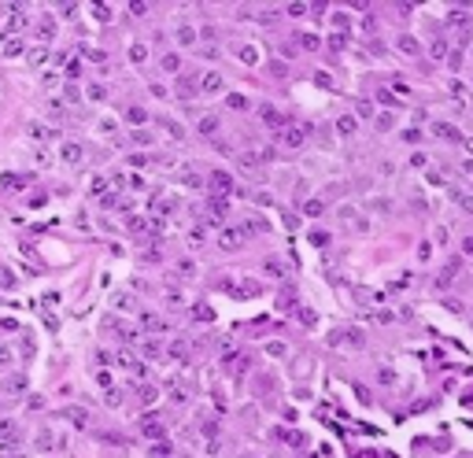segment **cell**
Listing matches in <instances>:
<instances>
[{
    "label": "cell",
    "instance_id": "obj_25",
    "mask_svg": "<svg viewBox=\"0 0 473 458\" xmlns=\"http://www.w3.org/2000/svg\"><path fill=\"white\" fill-rule=\"evenodd\" d=\"M226 107L244 111V107H248V96H240V92H230V96H226Z\"/></svg>",
    "mask_w": 473,
    "mask_h": 458
},
{
    "label": "cell",
    "instance_id": "obj_8",
    "mask_svg": "<svg viewBox=\"0 0 473 458\" xmlns=\"http://www.w3.org/2000/svg\"><path fill=\"white\" fill-rule=\"evenodd\" d=\"M207 185H211L214 192H222V196H226V192H233V174H226V170H214Z\"/></svg>",
    "mask_w": 473,
    "mask_h": 458
},
{
    "label": "cell",
    "instance_id": "obj_49",
    "mask_svg": "<svg viewBox=\"0 0 473 458\" xmlns=\"http://www.w3.org/2000/svg\"><path fill=\"white\" fill-rule=\"evenodd\" d=\"M458 207L466 211V214H473V196H458Z\"/></svg>",
    "mask_w": 473,
    "mask_h": 458
},
{
    "label": "cell",
    "instance_id": "obj_44",
    "mask_svg": "<svg viewBox=\"0 0 473 458\" xmlns=\"http://www.w3.org/2000/svg\"><path fill=\"white\" fill-rule=\"evenodd\" d=\"M285 11H288L292 18H300V15H307V4H288V7H285Z\"/></svg>",
    "mask_w": 473,
    "mask_h": 458
},
{
    "label": "cell",
    "instance_id": "obj_51",
    "mask_svg": "<svg viewBox=\"0 0 473 458\" xmlns=\"http://www.w3.org/2000/svg\"><path fill=\"white\" fill-rule=\"evenodd\" d=\"M377 129H392V115H377Z\"/></svg>",
    "mask_w": 473,
    "mask_h": 458
},
{
    "label": "cell",
    "instance_id": "obj_24",
    "mask_svg": "<svg viewBox=\"0 0 473 458\" xmlns=\"http://www.w3.org/2000/svg\"><path fill=\"white\" fill-rule=\"evenodd\" d=\"M104 403L108 407H122V388H115V385L104 388Z\"/></svg>",
    "mask_w": 473,
    "mask_h": 458
},
{
    "label": "cell",
    "instance_id": "obj_48",
    "mask_svg": "<svg viewBox=\"0 0 473 458\" xmlns=\"http://www.w3.org/2000/svg\"><path fill=\"white\" fill-rule=\"evenodd\" d=\"M37 33H41V37H44V41H48V37L56 33V30H52V18H44V22H41V30H37Z\"/></svg>",
    "mask_w": 473,
    "mask_h": 458
},
{
    "label": "cell",
    "instance_id": "obj_37",
    "mask_svg": "<svg viewBox=\"0 0 473 458\" xmlns=\"http://www.w3.org/2000/svg\"><path fill=\"white\" fill-rule=\"evenodd\" d=\"M281 440H285L288 447H304V436L300 433H281Z\"/></svg>",
    "mask_w": 473,
    "mask_h": 458
},
{
    "label": "cell",
    "instance_id": "obj_10",
    "mask_svg": "<svg viewBox=\"0 0 473 458\" xmlns=\"http://www.w3.org/2000/svg\"><path fill=\"white\" fill-rule=\"evenodd\" d=\"M396 48H400L403 55H422L418 37H410V33H400V37H396Z\"/></svg>",
    "mask_w": 473,
    "mask_h": 458
},
{
    "label": "cell",
    "instance_id": "obj_47",
    "mask_svg": "<svg viewBox=\"0 0 473 458\" xmlns=\"http://www.w3.org/2000/svg\"><path fill=\"white\" fill-rule=\"evenodd\" d=\"M204 436H207V440H214V436H218V425H214V422H204Z\"/></svg>",
    "mask_w": 473,
    "mask_h": 458
},
{
    "label": "cell",
    "instance_id": "obj_52",
    "mask_svg": "<svg viewBox=\"0 0 473 458\" xmlns=\"http://www.w3.org/2000/svg\"><path fill=\"white\" fill-rule=\"evenodd\" d=\"M130 373H134V377H144V362H130Z\"/></svg>",
    "mask_w": 473,
    "mask_h": 458
},
{
    "label": "cell",
    "instance_id": "obj_40",
    "mask_svg": "<svg viewBox=\"0 0 473 458\" xmlns=\"http://www.w3.org/2000/svg\"><path fill=\"white\" fill-rule=\"evenodd\" d=\"M178 41H182V44H192V41H196V30H188V26H182V33H178Z\"/></svg>",
    "mask_w": 473,
    "mask_h": 458
},
{
    "label": "cell",
    "instance_id": "obj_20",
    "mask_svg": "<svg viewBox=\"0 0 473 458\" xmlns=\"http://www.w3.org/2000/svg\"><path fill=\"white\" fill-rule=\"evenodd\" d=\"M140 355H144V359H163V344H159V340H148L144 348H140Z\"/></svg>",
    "mask_w": 473,
    "mask_h": 458
},
{
    "label": "cell",
    "instance_id": "obj_1",
    "mask_svg": "<svg viewBox=\"0 0 473 458\" xmlns=\"http://www.w3.org/2000/svg\"><path fill=\"white\" fill-rule=\"evenodd\" d=\"M329 344L340 351H362L366 348V333L358 325H340L336 333H329Z\"/></svg>",
    "mask_w": 473,
    "mask_h": 458
},
{
    "label": "cell",
    "instance_id": "obj_18",
    "mask_svg": "<svg viewBox=\"0 0 473 458\" xmlns=\"http://www.w3.org/2000/svg\"><path fill=\"white\" fill-rule=\"evenodd\" d=\"M130 63H134V67H140V63H148V48H144V44H130Z\"/></svg>",
    "mask_w": 473,
    "mask_h": 458
},
{
    "label": "cell",
    "instance_id": "obj_22",
    "mask_svg": "<svg viewBox=\"0 0 473 458\" xmlns=\"http://www.w3.org/2000/svg\"><path fill=\"white\" fill-rule=\"evenodd\" d=\"M82 155L85 152H82L78 144H63V163H82Z\"/></svg>",
    "mask_w": 473,
    "mask_h": 458
},
{
    "label": "cell",
    "instance_id": "obj_9",
    "mask_svg": "<svg viewBox=\"0 0 473 458\" xmlns=\"http://www.w3.org/2000/svg\"><path fill=\"white\" fill-rule=\"evenodd\" d=\"M218 244L226 248V251H236L244 244V229H222V237H218Z\"/></svg>",
    "mask_w": 473,
    "mask_h": 458
},
{
    "label": "cell",
    "instance_id": "obj_57",
    "mask_svg": "<svg viewBox=\"0 0 473 458\" xmlns=\"http://www.w3.org/2000/svg\"><path fill=\"white\" fill-rule=\"evenodd\" d=\"M466 152H470V155H473V137H470V141H466Z\"/></svg>",
    "mask_w": 473,
    "mask_h": 458
},
{
    "label": "cell",
    "instance_id": "obj_35",
    "mask_svg": "<svg viewBox=\"0 0 473 458\" xmlns=\"http://www.w3.org/2000/svg\"><path fill=\"white\" fill-rule=\"evenodd\" d=\"M310 244L326 248V244H329V233H326V229H314V233H310Z\"/></svg>",
    "mask_w": 473,
    "mask_h": 458
},
{
    "label": "cell",
    "instance_id": "obj_3",
    "mask_svg": "<svg viewBox=\"0 0 473 458\" xmlns=\"http://www.w3.org/2000/svg\"><path fill=\"white\" fill-rule=\"evenodd\" d=\"M137 429H140V433L148 436V440H156V444H163V440H166V429H163V422H159L156 414H140Z\"/></svg>",
    "mask_w": 473,
    "mask_h": 458
},
{
    "label": "cell",
    "instance_id": "obj_7",
    "mask_svg": "<svg viewBox=\"0 0 473 458\" xmlns=\"http://www.w3.org/2000/svg\"><path fill=\"white\" fill-rule=\"evenodd\" d=\"M144 122H148V111L140 107V104H130V107H126V126H130V129H140Z\"/></svg>",
    "mask_w": 473,
    "mask_h": 458
},
{
    "label": "cell",
    "instance_id": "obj_23",
    "mask_svg": "<svg viewBox=\"0 0 473 458\" xmlns=\"http://www.w3.org/2000/svg\"><path fill=\"white\" fill-rule=\"evenodd\" d=\"M152 229V222L144 218V214H134V218H130V233H148Z\"/></svg>",
    "mask_w": 473,
    "mask_h": 458
},
{
    "label": "cell",
    "instance_id": "obj_28",
    "mask_svg": "<svg viewBox=\"0 0 473 458\" xmlns=\"http://www.w3.org/2000/svg\"><path fill=\"white\" fill-rule=\"evenodd\" d=\"M22 52V41H18V37H8L4 41V55H18Z\"/></svg>",
    "mask_w": 473,
    "mask_h": 458
},
{
    "label": "cell",
    "instance_id": "obj_2",
    "mask_svg": "<svg viewBox=\"0 0 473 458\" xmlns=\"http://www.w3.org/2000/svg\"><path fill=\"white\" fill-rule=\"evenodd\" d=\"M307 133H310L307 126H285V129L278 133V141H281V148H288V152H300L304 141H307Z\"/></svg>",
    "mask_w": 473,
    "mask_h": 458
},
{
    "label": "cell",
    "instance_id": "obj_29",
    "mask_svg": "<svg viewBox=\"0 0 473 458\" xmlns=\"http://www.w3.org/2000/svg\"><path fill=\"white\" fill-rule=\"evenodd\" d=\"M211 214L214 218H226V214H230V203L226 200H211Z\"/></svg>",
    "mask_w": 473,
    "mask_h": 458
},
{
    "label": "cell",
    "instance_id": "obj_15",
    "mask_svg": "<svg viewBox=\"0 0 473 458\" xmlns=\"http://www.w3.org/2000/svg\"><path fill=\"white\" fill-rule=\"evenodd\" d=\"M355 129H358L355 115H340V118H336V133H340V137H352Z\"/></svg>",
    "mask_w": 473,
    "mask_h": 458
},
{
    "label": "cell",
    "instance_id": "obj_33",
    "mask_svg": "<svg viewBox=\"0 0 473 458\" xmlns=\"http://www.w3.org/2000/svg\"><path fill=\"white\" fill-rule=\"evenodd\" d=\"M278 307H281V311H292V307H296V292H285V296H278Z\"/></svg>",
    "mask_w": 473,
    "mask_h": 458
},
{
    "label": "cell",
    "instance_id": "obj_27",
    "mask_svg": "<svg viewBox=\"0 0 473 458\" xmlns=\"http://www.w3.org/2000/svg\"><path fill=\"white\" fill-rule=\"evenodd\" d=\"M4 392H12V396H18V392H26V377H12L4 385Z\"/></svg>",
    "mask_w": 473,
    "mask_h": 458
},
{
    "label": "cell",
    "instance_id": "obj_50",
    "mask_svg": "<svg viewBox=\"0 0 473 458\" xmlns=\"http://www.w3.org/2000/svg\"><path fill=\"white\" fill-rule=\"evenodd\" d=\"M300 41H304V48H318V37H314V33H304Z\"/></svg>",
    "mask_w": 473,
    "mask_h": 458
},
{
    "label": "cell",
    "instance_id": "obj_31",
    "mask_svg": "<svg viewBox=\"0 0 473 458\" xmlns=\"http://www.w3.org/2000/svg\"><path fill=\"white\" fill-rule=\"evenodd\" d=\"M304 214H307V218H318V214H322V200H307L304 203Z\"/></svg>",
    "mask_w": 473,
    "mask_h": 458
},
{
    "label": "cell",
    "instance_id": "obj_16",
    "mask_svg": "<svg viewBox=\"0 0 473 458\" xmlns=\"http://www.w3.org/2000/svg\"><path fill=\"white\" fill-rule=\"evenodd\" d=\"M37 447H41V451H52V447H63V444L52 436V429H41V433H37Z\"/></svg>",
    "mask_w": 473,
    "mask_h": 458
},
{
    "label": "cell",
    "instance_id": "obj_41",
    "mask_svg": "<svg viewBox=\"0 0 473 458\" xmlns=\"http://www.w3.org/2000/svg\"><path fill=\"white\" fill-rule=\"evenodd\" d=\"M377 381H381V385H396V373L392 370H377Z\"/></svg>",
    "mask_w": 473,
    "mask_h": 458
},
{
    "label": "cell",
    "instance_id": "obj_42",
    "mask_svg": "<svg viewBox=\"0 0 473 458\" xmlns=\"http://www.w3.org/2000/svg\"><path fill=\"white\" fill-rule=\"evenodd\" d=\"M266 351L274 355V359H281V355H285L288 348H285V344H278V340H274V344H266Z\"/></svg>",
    "mask_w": 473,
    "mask_h": 458
},
{
    "label": "cell",
    "instance_id": "obj_45",
    "mask_svg": "<svg viewBox=\"0 0 473 458\" xmlns=\"http://www.w3.org/2000/svg\"><path fill=\"white\" fill-rule=\"evenodd\" d=\"M104 96H108V89H104V85H89V100H104Z\"/></svg>",
    "mask_w": 473,
    "mask_h": 458
},
{
    "label": "cell",
    "instance_id": "obj_6",
    "mask_svg": "<svg viewBox=\"0 0 473 458\" xmlns=\"http://www.w3.org/2000/svg\"><path fill=\"white\" fill-rule=\"evenodd\" d=\"M222 89H226V81H222L218 70H207L200 78V92H207V96H214V92H222Z\"/></svg>",
    "mask_w": 473,
    "mask_h": 458
},
{
    "label": "cell",
    "instance_id": "obj_34",
    "mask_svg": "<svg viewBox=\"0 0 473 458\" xmlns=\"http://www.w3.org/2000/svg\"><path fill=\"white\" fill-rule=\"evenodd\" d=\"M244 229H248V233H266V222H262V218H248V222H244Z\"/></svg>",
    "mask_w": 473,
    "mask_h": 458
},
{
    "label": "cell",
    "instance_id": "obj_32",
    "mask_svg": "<svg viewBox=\"0 0 473 458\" xmlns=\"http://www.w3.org/2000/svg\"><path fill=\"white\" fill-rule=\"evenodd\" d=\"M266 274H274V277H285V263H278V259H266Z\"/></svg>",
    "mask_w": 473,
    "mask_h": 458
},
{
    "label": "cell",
    "instance_id": "obj_54",
    "mask_svg": "<svg viewBox=\"0 0 473 458\" xmlns=\"http://www.w3.org/2000/svg\"><path fill=\"white\" fill-rule=\"evenodd\" d=\"M448 63H451V70H458V67H462V52H451Z\"/></svg>",
    "mask_w": 473,
    "mask_h": 458
},
{
    "label": "cell",
    "instance_id": "obj_19",
    "mask_svg": "<svg viewBox=\"0 0 473 458\" xmlns=\"http://www.w3.org/2000/svg\"><path fill=\"white\" fill-rule=\"evenodd\" d=\"M159 67H163V70H170V74H174V70H182V55H178V52H166L163 59H159Z\"/></svg>",
    "mask_w": 473,
    "mask_h": 458
},
{
    "label": "cell",
    "instance_id": "obj_38",
    "mask_svg": "<svg viewBox=\"0 0 473 458\" xmlns=\"http://www.w3.org/2000/svg\"><path fill=\"white\" fill-rule=\"evenodd\" d=\"M192 318H200V322H211V307H192Z\"/></svg>",
    "mask_w": 473,
    "mask_h": 458
},
{
    "label": "cell",
    "instance_id": "obj_56",
    "mask_svg": "<svg viewBox=\"0 0 473 458\" xmlns=\"http://www.w3.org/2000/svg\"><path fill=\"white\" fill-rule=\"evenodd\" d=\"M4 362H12V351H8V348H0V366H4Z\"/></svg>",
    "mask_w": 473,
    "mask_h": 458
},
{
    "label": "cell",
    "instance_id": "obj_39",
    "mask_svg": "<svg viewBox=\"0 0 473 458\" xmlns=\"http://www.w3.org/2000/svg\"><path fill=\"white\" fill-rule=\"evenodd\" d=\"M296 318H300L304 325H314V311H307V307H300V311H296Z\"/></svg>",
    "mask_w": 473,
    "mask_h": 458
},
{
    "label": "cell",
    "instance_id": "obj_46",
    "mask_svg": "<svg viewBox=\"0 0 473 458\" xmlns=\"http://www.w3.org/2000/svg\"><path fill=\"white\" fill-rule=\"evenodd\" d=\"M0 329H4V333H18V322H12V318H0Z\"/></svg>",
    "mask_w": 473,
    "mask_h": 458
},
{
    "label": "cell",
    "instance_id": "obj_11",
    "mask_svg": "<svg viewBox=\"0 0 473 458\" xmlns=\"http://www.w3.org/2000/svg\"><path fill=\"white\" fill-rule=\"evenodd\" d=\"M63 418H67L74 429H89V414H85L82 407H67V410H63Z\"/></svg>",
    "mask_w": 473,
    "mask_h": 458
},
{
    "label": "cell",
    "instance_id": "obj_53",
    "mask_svg": "<svg viewBox=\"0 0 473 458\" xmlns=\"http://www.w3.org/2000/svg\"><path fill=\"white\" fill-rule=\"evenodd\" d=\"M134 141H137V144H148V141H152V137H148L144 129H134Z\"/></svg>",
    "mask_w": 473,
    "mask_h": 458
},
{
    "label": "cell",
    "instance_id": "obj_26",
    "mask_svg": "<svg viewBox=\"0 0 473 458\" xmlns=\"http://www.w3.org/2000/svg\"><path fill=\"white\" fill-rule=\"evenodd\" d=\"M144 329H148V333H166V325L159 322L156 314H144Z\"/></svg>",
    "mask_w": 473,
    "mask_h": 458
},
{
    "label": "cell",
    "instance_id": "obj_13",
    "mask_svg": "<svg viewBox=\"0 0 473 458\" xmlns=\"http://www.w3.org/2000/svg\"><path fill=\"white\" fill-rule=\"evenodd\" d=\"M458 266H462V255H458V259H451V263H448V266H444V270H440V277H436V285H440V288H448V285H451V277H455V274H458Z\"/></svg>",
    "mask_w": 473,
    "mask_h": 458
},
{
    "label": "cell",
    "instance_id": "obj_30",
    "mask_svg": "<svg viewBox=\"0 0 473 458\" xmlns=\"http://www.w3.org/2000/svg\"><path fill=\"white\" fill-rule=\"evenodd\" d=\"M100 444H111V447H122V444H126V436H118V433H100Z\"/></svg>",
    "mask_w": 473,
    "mask_h": 458
},
{
    "label": "cell",
    "instance_id": "obj_14",
    "mask_svg": "<svg viewBox=\"0 0 473 458\" xmlns=\"http://www.w3.org/2000/svg\"><path fill=\"white\" fill-rule=\"evenodd\" d=\"M236 55H240V63H248V67L259 63V48H255V44H236Z\"/></svg>",
    "mask_w": 473,
    "mask_h": 458
},
{
    "label": "cell",
    "instance_id": "obj_21",
    "mask_svg": "<svg viewBox=\"0 0 473 458\" xmlns=\"http://www.w3.org/2000/svg\"><path fill=\"white\" fill-rule=\"evenodd\" d=\"M196 89H200V81H196V78H182V81H178V92H182V96H196Z\"/></svg>",
    "mask_w": 473,
    "mask_h": 458
},
{
    "label": "cell",
    "instance_id": "obj_43",
    "mask_svg": "<svg viewBox=\"0 0 473 458\" xmlns=\"http://www.w3.org/2000/svg\"><path fill=\"white\" fill-rule=\"evenodd\" d=\"M333 26H340V30H348V26H352V18H348L344 11H336V15H333Z\"/></svg>",
    "mask_w": 473,
    "mask_h": 458
},
{
    "label": "cell",
    "instance_id": "obj_12",
    "mask_svg": "<svg viewBox=\"0 0 473 458\" xmlns=\"http://www.w3.org/2000/svg\"><path fill=\"white\" fill-rule=\"evenodd\" d=\"M163 396V392H159L156 385H137V403H144V407H152L156 399Z\"/></svg>",
    "mask_w": 473,
    "mask_h": 458
},
{
    "label": "cell",
    "instance_id": "obj_17",
    "mask_svg": "<svg viewBox=\"0 0 473 458\" xmlns=\"http://www.w3.org/2000/svg\"><path fill=\"white\" fill-rule=\"evenodd\" d=\"M218 122H222L218 115H204V118H200V133H204V137H214V133H218Z\"/></svg>",
    "mask_w": 473,
    "mask_h": 458
},
{
    "label": "cell",
    "instance_id": "obj_5",
    "mask_svg": "<svg viewBox=\"0 0 473 458\" xmlns=\"http://www.w3.org/2000/svg\"><path fill=\"white\" fill-rule=\"evenodd\" d=\"M259 115H262V122H266L270 129H278V133H281V129H285V126H288V118H285V115H281V111H278V107H270V104H262V107H259Z\"/></svg>",
    "mask_w": 473,
    "mask_h": 458
},
{
    "label": "cell",
    "instance_id": "obj_4",
    "mask_svg": "<svg viewBox=\"0 0 473 458\" xmlns=\"http://www.w3.org/2000/svg\"><path fill=\"white\" fill-rule=\"evenodd\" d=\"M429 133L436 137V141H451V144H458L462 141V133H458V126H451V122H444V118H436V122H429Z\"/></svg>",
    "mask_w": 473,
    "mask_h": 458
},
{
    "label": "cell",
    "instance_id": "obj_36",
    "mask_svg": "<svg viewBox=\"0 0 473 458\" xmlns=\"http://www.w3.org/2000/svg\"><path fill=\"white\" fill-rule=\"evenodd\" d=\"M163 126H166V133H170V137H174V141H182V137H185V129H182V126H178V122H170V118H166V122H163Z\"/></svg>",
    "mask_w": 473,
    "mask_h": 458
},
{
    "label": "cell",
    "instance_id": "obj_55",
    "mask_svg": "<svg viewBox=\"0 0 473 458\" xmlns=\"http://www.w3.org/2000/svg\"><path fill=\"white\" fill-rule=\"evenodd\" d=\"M462 251H466V255H473V237H466V240H462Z\"/></svg>",
    "mask_w": 473,
    "mask_h": 458
}]
</instances>
